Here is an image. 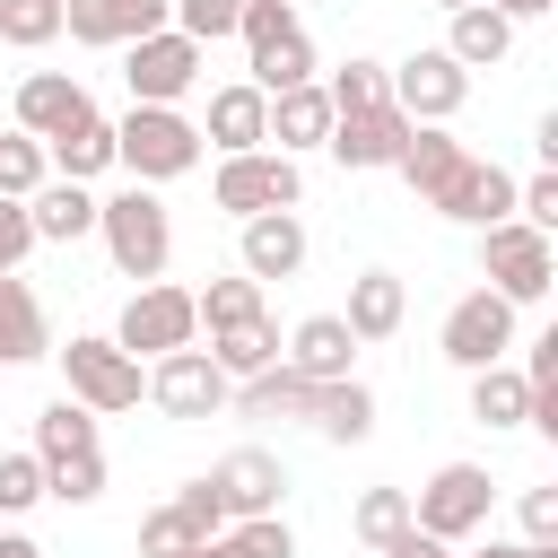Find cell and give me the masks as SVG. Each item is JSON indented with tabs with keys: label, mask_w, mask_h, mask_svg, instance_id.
<instances>
[{
	"label": "cell",
	"mask_w": 558,
	"mask_h": 558,
	"mask_svg": "<svg viewBox=\"0 0 558 558\" xmlns=\"http://www.w3.org/2000/svg\"><path fill=\"white\" fill-rule=\"evenodd\" d=\"M113 166H131V183H174L201 166V122H183L174 105H131L113 122Z\"/></svg>",
	"instance_id": "obj_1"
},
{
	"label": "cell",
	"mask_w": 558,
	"mask_h": 558,
	"mask_svg": "<svg viewBox=\"0 0 558 558\" xmlns=\"http://www.w3.org/2000/svg\"><path fill=\"white\" fill-rule=\"evenodd\" d=\"M96 235H105V253H113V270L122 279H157L166 270V253H174V227H166V201L148 192V183H131V192H113V201H96Z\"/></svg>",
	"instance_id": "obj_2"
},
{
	"label": "cell",
	"mask_w": 558,
	"mask_h": 558,
	"mask_svg": "<svg viewBox=\"0 0 558 558\" xmlns=\"http://www.w3.org/2000/svg\"><path fill=\"white\" fill-rule=\"evenodd\" d=\"M209 201L244 227V218H270V209H296L305 201V166L279 157V148H244V157H218L209 174Z\"/></svg>",
	"instance_id": "obj_3"
},
{
	"label": "cell",
	"mask_w": 558,
	"mask_h": 558,
	"mask_svg": "<svg viewBox=\"0 0 558 558\" xmlns=\"http://www.w3.org/2000/svg\"><path fill=\"white\" fill-rule=\"evenodd\" d=\"M480 279H488V296H506V305H541V296H549V279H558L549 235H541V227H523V218L480 227Z\"/></svg>",
	"instance_id": "obj_4"
},
{
	"label": "cell",
	"mask_w": 558,
	"mask_h": 558,
	"mask_svg": "<svg viewBox=\"0 0 558 558\" xmlns=\"http://www.w3.org/2000/svg\"><path fill=\"white\" fill-rule=\"evenodd\" d=\"M488 471L480 462H436L427 471V488L410 497V532H427V541H462V532H480L488 523Z\"/></svg>",
	"instance_id": "obj_5"
},
{
	"label": "cell",
	"mask_w": 558,
	"mask_h": 558,
	"mask_svg": "<svg viewBox=\"0 0 558 558\" xmlns=\"http://www.w3.org/2000/svg\"><path fill=\"white\" fill-rule=\"evenodd\" d=\"M384 78H392V113H401V122H453L462 96H471V70H462L445 44H418V52L392 61Z\"/></svg>",
	"instance_id": "obj_6"
},
{
	"label": "cell",
	"mask_w": 558,
	"mask_h": 558,
	"mask_svg": "<svg viewBox=\"0 0 558 558\" xmlns=\"http://www.w3.org/2000/svg\"><path fill=\"white\" fill-rule=\"evenodd\" d=\"M192 331H201V314H192V288H166V279H148V288L122 305V323H113V349H122V357H166V349H192Z\"/></svg>",
	"instance_id": "obj_7"
},
{
	"label": "cell",
	"mask_w": 558,
	"mask_h": 558,
	"mask_svg": "<svg viewBox=\"0 0 558 558\" xmlns=\"http://www.w3.org/2000/svg\"><path fill=\"white\" fill-rule=\"evenodd\" d=\"M61 357V384H70V401L78 410H131L140 392H148V375H140V357H122L113 340H70V349H52Z\"/></svg>",
	"instance_id": "obj_8"
},
{
	"label": "cell",
	"mask_w": 558,
	"mask_h": 558,
	"mask_svg": "<svg viewBox=\"0 0 558 558\" xmlns=\"http://www.w3.org/2000/svg\"><path fill=\"white\" fill-rule=\"evenodd\" d=\"M227 532V506H218V488L209 480H183L157 514H140V558H192L201 541H218Z\"/></svg>",
	"instance_id": "obj_9"
},
{
	"label": "cell",
	"mask_w": 558,
	"mask_h": 558,
	"mask_svg": "<svg viewBox=\"0 0 558 558\" xmlns=\"http://www.w3.org/2000/svg\"><path fill=\"white\" fill-rule=\"evenodd\" d=\"M506 349H514V305L488 296V288H471V296L445 314V357L480 375V366H506Z\"/></svg>",
	"instance_id": "obj_10"
},
{
	"label": "cell",
	"mask_w": 558,
	"mask_h": 558,
	"mask_svg": "<svg viewBox=\"0 0 558 558\" xmlns=\"http://www.w3.org/2000/svg\"><path fill=\"white\" fill-rule=\"evenodd\" d=\"M148 401L166 418H218L227 375L209 366V349H166V357H148Z\"/></svg>",
	"instance_id": "obj_11"
},
{
	"label": "cell",
	"mask_w": 558,
	"mask_h": 558,
	"mask_svg": "<svg viewBox=\"0 0 558 558\" xmlns=\"http://www.w3.org/2000/svg\"><path fill=\"white\" fill-rule=\"evenodd\" d=\"M201 480L218 488V506H227V523H253V514H279V488H288V471H279V453H262V445H235V453H218V462H209Z\"/></svg>",
	"instance_id": "obj_12"
},
{
	"label": "cell",
	"mask_w": 558,
	"mask_h": 558,
	"mask_svg": "<svg viewBox=\"0 0 558 558\" xmlns=\"http://www.w3.org/2000/svg\"><path fill=\"white\" fill-rule=\"evenodd\" d=\"M131 105H174L192 78H201V44L192 35H174V26H157V35H140L131 44Z\"/></svg>",
	"instance_id": "obj_13"
},
{
	"label": "cell",
	"mask_w": 558,
	"mask_h": 558,
	"mask_svg": "<svg viewBox=\"0 0 558 558\" xmlns=\"http://www.w3.org/2000/svg\"><path fill=\"white\" fill-rule=\"evenodd\" d=\"M349 174H375V166H401V148H410V122L392 113V105H366V113H331V140H323Z\"/></svg>",
	"instance_id": "obj_14"
},
{
	"label": "cell",
	"mask_w": 558,
	"mask_h": 558,
	"mask_svg": "<svg viewBox=\"0 0 558 558\" xmlns=\"http://www.w3.org/2000/svg\"><path fill=\"white\" fill-rule=\"evenodd\" d=\"M174 17V0H61V35L70 44H140Z\"/></svg>",
	"instance_id": "obj_15"
},
{
	"label": "cell",
	"mask_w": 558,
	"mask_h": 558,
	"mask_svg": "<svg viewBox=\"0 0 558 558\" xmlns=\"http://www.w3.org/2000/svg\"><path fill=\"white\" fill-rule=\"evenodd\" d=\"M462 166H471V148H462L445 122H410V148H401V166H392V174H401V183L436 209V201H445V183H453Z\"/></svg>",
	"instance_id": "obj_16"
},
{
	"label": "cell",
	"mask_w": 558,
	"mask_h": 558,
	"mask_svg": "<svg viewBox=\"0 0 558 558\" xmlns=\"http://www.w3.org/2000/svg\"><path fill=\"white\" fill-rule=\"evenodd\" d=\"M235 270H244V279H296V270H305V227H296V209H270V218H244V244H235Z\"/></svg>",
	"instance_id": "obj_17"
},
{
	"label": "cell",
	"mask_w": 558,
	"mask_h": 558,
	"mask_svg": "<svg viewBox=\"0 0 558 558\" xmlns=\"http://www.w3.org/2000/svg\"><path fill=\"white\" fill-rule=\"evenodd\" d=\"M445 218H462V227H497V218H514V174L506 166H488V157H471L453 183H445V201H436Z\"/></svg>",
	"instance_id": "obj_18"
},
{
	"label": "cell",
	"mask_w": 558,
	"mask_h": 558,
	"mask_svg": "<svg viewBox=\"0 0 558 558\" xmlns=\"http://www.w3.org/2000/svg\"><path fill=\"white\" fill-rule=\"evenodd\" d=\"M26 218H35V244H78V235H96V192L44 174V183L26 192Z\"/></svg>",
	"instance_id": "obj_19"
},
{
	"label": "cell",
	"mask_w": 558,
	"mask_h": 558,
	"mask_svg": "<svg viewBox=\"0 0 558 558\" xmlns=\"http://www.w3.org/2000/svg\"><path fill=\"white\" fill-rule=\"evenodd\" d=\"M279 357H288L296 375H314V384H340V375H349V357H357V340H349V323H340V314H305V323L279 340Z\"/></svg>",
	"instance_id": "obj_20"
},
{
	"label": "cell",
	"mask_w": 558,
	"mask_h": 558,
	"mask_svg": "<svg viewBox=\"0 0 558 558\" xmlns=\"http://www.w3.org/2000/svg\"><path fill=\"white\" fill-rule=\"evenodd\" d=\"M87 113V87L70 78V70H35V78H17V131L26 140H52L61 122H78Z\"/></svg>",
	"instance_id": "obj_21"
},
{
	"label": "cell",
	"mask_w": 558,
	"mask_h": 558,
	"mask_svg": "<svg viewBox=\"0 0 558 558\" xmlns=\"http://www.w3.org/2000/svg\"><path fill=\"white\" fill-rule=\"evenodd\" d=\"M44 166H52L61 183H87V174H105V166H113V122L87 105L78 122H61V131L44 140Z\"/></svg>",
	"instance_id": "obj_22"
},
{
	"label": "cell",
	"mask_w": 558,
	"mask_h": 558,
	"mask_svg": "<svg viewBox=\"0 0 558 558\" xmlns=\"http://www.w3.org/2000/svg\"><path fill=\"white\" fill-rule=\"evenodd\" d=\"M201 140H218L227 157L262 148V140H270V96H262V87H244V78H235V87H218V96H209V131H201Z\"/></svg>",
	"instance_id": "obj_23"
},
{
	"label": "cell",
	"mask_w": 558,
	"mask_h": 558,
	"mask_svg": "<svg viewBox=\"0 0 558 558\" xmlns=\"http://www.w3.org/2000/svg\"><path fill=\"white\" fill-rule=\"evenodd\" d=\"M401 314H410V288L392 279V270H357L349 279V340H392L401 331Z\"/></svg>",
	"instance_id": "obj_24"
},
{
	"label": "cell",
	"mask_w": 558,
	"mask_h": 558,
	"mask_svg": "<svg viewBox=\"0 0 558 558\" xmlns=\"http://www.w3.org/2000/svg\"><path fill=\"white\" fill-rule=\"evenodd\" d=\"M26 357H52V331H44V305L17 270H0V366H26Z\"/></svg>",
	"instance_id": "obj_25"
},
{
	"label": "cell",
	"mask_w": 558,
	"mask_h": 558,
	"mask_svg": "<svg viewBox=\"0 0 558 558\" xmlns=\"http://www.w3.org/2000/svg\"><path fill=\"white\" fill-rule=\"evenodd\" d=\"M270 140H279V157L323 148V140H331V96H323V87H288V96H270Z\"/></svg>",
	"instance_id": "obj_26"
},
{
	"label": "cell",
	"mask_w": 558,
	"mask_h": 558,
	"mask_svg": "<svg viewBox=\"0 0 558 558\" xmlns=\"http://www.w3.org/2000/svg\"><path fill=\"white\" fill-rule=\"evenodd\" d=\"M209 366H218L227 384H244V375L279 366V323H270V314H253V323H235V331H209Z\"/></svg>",
	"instance_id": "obj_27"
},
{
	"label": "cell",
	"mask_w": 558,
	"mask_h": 558,
	"mask_svg": "<svg viewBox=\"0 0 558 558\" xmlns=\"http://www.w3.org/2000/svg\"><path fill=\"white\" fill-rule=\"evenodd\" d=\"M445 52L462 61V70H497L506 52H514V26L480 0V9H453V35H445Z\"/></svg>",
	"instance_id": "obj_28"
},
{
	"label": "cell",
	"mask_w": 558,
	"mask_h": 558,
	"mask_svg": "<svg viewBox=\"0 0 558 558\" xmlns=\"http://www.w3.org/2000/svg\"><path fill=\"white\" fill-rule=\"evenodd\" d=\"M314 427H323L331 445H366V427H375V392H366L357 375L314 384Z\"/></svg>",
	"instance_id": "obj_29"
},
{
	"label": "cell",
	"mask_w": 558,
	"mask_h": 558,
	"mask_svg": "<svg viewBox=\"0 0 558 558\" xmlns=\"http://www.w3.org/2000/svg\"><path fill=\"white\" fill-rule=\"evenodd\" d=\"M244 410H253V418H314V375H296V366L279 357V366L244 375Z\"/></svg>",
	"instance_id": "obj_30"
},
{
	"label": "cell",
	"mask_w": 558,
	"mask_h": 558,
	"mask_svg": "<svg viewBox=\"0 0 558 558\" xmlns=\"http://www.w3.org/2000/svg\"><path fill=\"white\" fill-rule=\"evenodd\" d=\"M244 87H262V96L314 87V44H305V26H296V35H279V44H262V52H253V78H244Z\"/></svg>",
	"instance_id": "obj_31"
},
{
	"label": "cell",
	"mask_w": 558,
	"mask_h": 558,
	"mask_svg": "<svg viewBox=\"0 0 558 558\" xmlns=\"http://www.w3.org/2000/svg\"><path fill=\"white\" fill-rule=\"evenodd\" d=\"M523 410H532V384L514 366H480L471 375V418L480 427H523Z\"/></svg>",
	"instance_id": "obj_32"
},
{
	"label": "cell",
	"mask_w": 558,
	"mask_h": 558,
	"mask_svg": "<svg viewBox=\"0 0 558 558\" xmlns=\"http://www.w3.org/2000/svg\"><path fill=\"white\" fill-rule=\"evenodd\" d=\"M61 453H96V410H78L70 392L44 401V418H35V462H61Z\"/></svg>",
	"instance_id": "obj_33"
},
{
	"label": "cell",
	"mask_w": 558,
	"mask_h": 558,
	"mask_svg": "<svg viewBox=\"0 0 558 558\" xmlns=\"http://www.w3.org/2000/svg\"><path fill=\"white\" fill-rule=\"evenodd\" d=\"M192 558H296V532L279 514H253V523H227L218 541H201Z\"/></svg>",
	"instance_id": "obj_34"
},
{
	"label": "cell",
	"mask_w": 558,
	"mask_h": 558,
	"mask_svg": "<svg viewBox=\"0 0 558 558\" xmlns=\"http://www.w3.org/2000/svg\"><path fill=\"white\" fill-rule=\"evenodd\" d=\"M192 314L209 323V331H235V323H253V314H270L262 305V279H209V288H192Z\"/></svg>",
	"instance_id": "obj_35"
},
{
	"label": "cell",
	"mask_w": 558,
	"mask_h": 558,
	"mask_svg": "<svg viewBox=\"0 0 558 558\" xmlns=\"http://www.w3.org/2000/svg\"><path fill=\"white\" fill-rule=\"evenodd\" d=\"M349 532H357L366 549L401 541V532H410V488H366V497L349 506Z\"/></svg>",
	"instance_id": "obj_36"
},
{
	"label": "cell",
	"mask_w": 558,
	"mask_h": 558,
	"mask_svg": "<svg viewBox=\"0 0 558 558\" xmlns=\"http://www.w3.org/2000/svg\"><path fill=\"white\" fill-rule=\"evenodd\" d=\"M44 497L96 506V497H105V453H61V462H44Z\"/></svg>",
	"instance_id": "obj_37"
},
{
	"label": "cell",
	"mask_w": 558,
	"mask_h": 558,
	"mask_svg": "<svg viewBox=\"0 0 558 558\" xmlns=\"http://www.w3.org/2000/svg\"><path fill=\"white\" fill-rule=\"evenodd\" d=\"M52 35H61V0H0V44L44 52Z\"/></svg>",
	"instance_id": "obj_38"
},
{
	"label": "cell",
	"mask_w": 558,
	"mask_h": 558,
	"mask_svg": "<svg viewBox=\"0 0 558 558\" xmlns=\"http://www.w3.org/2000/svg\"><path fill=\"white\" fill-rule=\"evenodd\" d=\"M323 96H331V113H366V105H392V78H384V61H349Z\"/></svg>",
	"instance_id": "obj_39"
},
{
	"label": "cell",
	"mask_w": 558,
	"mask_h": 558,
	"mask_svg": "<svg viewBox=\"0 0 558 558\" xmlns=\"http://www.w3.org/2000/svg\"><path fill=\"white\" fill-rule=\"evenodd\" d=\"M44 174H52V166H44V140L9 131V140H0V201H26V192H35Z\"/></svg>",
	"instance_id": "obj_40"
},
{
	"label": "cell",
	"mask_w": 558,
	"mask_h": 558,
	"mask_svg": "<svg viewBox=\"0 0 558 558\" xmlns=\"http://www.w3.org/2000/svg\"><path fill=\"white\" fill-rule=\"evenodd\" d=\"M235 26H244V0H174V35H192L201 52L218 35H235Z\"/></svg>",
	"instance_id": "obj_41"
},
{
	"label": "cell",
	"mask_w": 558,
	"mask_h": 558,
	"mask_svg": "<svg viewBox=\"0 0 558 558\" xmlns=\"http://www.w3.org/2000/svg\"><path fill=\"white\" fill-rule=\"evenodd\" d=\"M44 506V462L35 453H0V514H26Z\"/></svg>",
	"instance_id": "obj_42"
},
{
	"label": "cell",
	"mask_w": 558,
	"mask_h": 558,
	"mask_svg": "<svg viewBox=\"0 0 558 558\" xmlns=\"http://www.w3.org/2000/svg\"><path fill=\"white\" fill-rule=\"evenodd\" d=\"M244 52H262V44H279V35H296V0H244Z\"/></svg>",
	"instance_id": "obj_43"
},
{
	"label": "cell",
	"mask_w": 558,
	"mask_h": 558,
	"mask_svg": "<svg viewBox=\"0 0 558 558\" xmlns=\"http://www.w3.org/2000/svg\"><path fill=\"white\" fill-rule=\"evenodd\" d=\"M523 549H558V488H523Z\"/></svg>",
	"instance_id": "obj_44"
},
{
	"label": "cell",
	"mask_w": 558,
	"mask_h": 558,
	"mask_svg": "<svg viewBox=\"0 0 558 558\" xmlns=\"http://www.w3.org/2000/svg\"><path fill=\"white\" fill-rule=\"evenodd\" d=\"M35 253V218H26V201H0V270H17Z\"/></svg>",
	"instance_id": "obj_45"
},
{
	"label": "cell",
	"mask_w": 558,
	"mask_h": 558,
	"mask_svg": "<svg viewBox=\"0 0 558 558\" xmlns=\"http://www.w3.org/2000/svg\"><path fill=\"white\" fill-rule=\"evenodd\" d=\"M375 558H453V541H427V532H401V541H384Z\"/></svg>",
	"instance_id": "obj_46"
},
{
	"label": "cell",
	"mask_w": 558,
	"mask_h": 558,
	"mask_svg": "<svg viewBox=\"0 0 558 558\" xmlns=\"http://www.w3.org/2000/svg\"><path fill=\"white\" fill-rule=\"evenodd\" d=\"M488 9H497V17H506V26H523V17H549V9H558V0H488Z\"/></svg>",
	"instance_id": "obj_47"
},
{
	"label": "cell",
	"mask_w": 558,
	"mask_h": 558,
	"mask_svg": "<svg viewBox=\"0 0 558 558\" xmlns=\"http://www.w3.org/2000/svg\"><path fill=\"white\" fill-rule=\"evenodd\" d=\"M0 558H44V549H35L26 532H0Z\"/></svg>",
	"instance_id": "obj_48"
},
{
	"label": "cell",
	"mask_w": 558,
	"mask_h": 558,
	"mask_svg": "<svg viewBox=\"0 0 558 558\" xmlns=\"http://www.w3.org/2000/svg\"><path fill=\"white\" fill-rule=\"evenodd\" d=\"M480 558H558V549H506V541H488Z\"/></svg>",
	"instance_id": "obj_49"
},
{
	"label": "cell",
	"mask_w": 558,
	"mask_h": 558,
	"mask_svg": "<svg viewBox=\"0 0 558 558\" xmlns=\"http://www.w3.org/2000/svg\"><path fill=\"white\" fill-rule=\"evenodd\" d=\"M436 9H480V0H436Z\"/></svg>",
	"instance_id": "obj_50"
}]
</instances>
